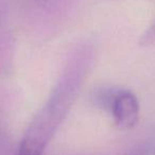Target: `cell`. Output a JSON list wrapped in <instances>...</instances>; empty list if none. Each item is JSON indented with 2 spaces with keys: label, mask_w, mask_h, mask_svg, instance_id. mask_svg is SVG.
Listing matches in <instances>:
<instances>
[{
  "label": "cell",
  "mask_w": 155,
  "mask_h": 155,
  "mask_svg": "<svg viewBox=\"0 0 155 155\" xmlns=\"http://www.w3.org/2000/svg\"><path fill=\"white\" fill-rule=\"evenodd\" d=\"M110 108L115 124L120 130L133 129L139 118V103L133 93L129 91H116Z\"/></svg>",
  "instance_id": "6da1fadb"
},
{
  "label": "cell",
  "mask_w": 155,
  "mask_h": 155,
  "mask_svg": "<svg viewBox=\"0 0 155 155\" xmlns=\"http://www.w3.org/2000/svg\"><path fill=\"white\" fill-rule=\"evenodd\" d=\"M154 155H155V150H154Z\"/></svg>",
  "instance_id": "3957f363"
},
{
  "label": "cell",
  "mask_w": 155,
  "mask_h": 155,
  "mask_svg": "<svg viewBox=\"0 0 155 155\" xmlns=\"http://www.w3.org/2000/svg\"><path fill=\"white\" fill-rule=\"evenodd\" d=\"M140 43L143 46H148L151 44L155 43V21L153 22L150 26V28L143 33L141 39H140Z\"/></svg>",
  "instance_id": "7a4b0ae2"
}]
</instances>
